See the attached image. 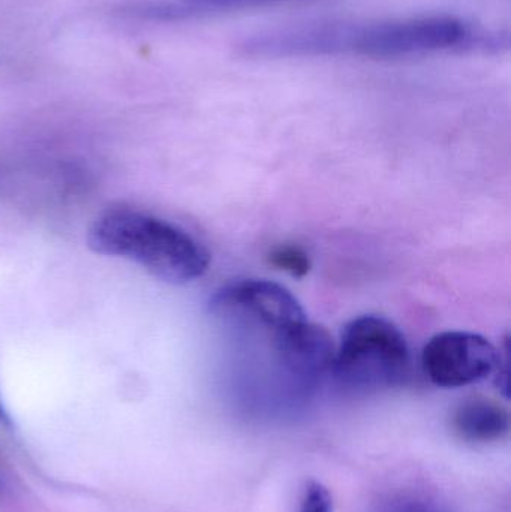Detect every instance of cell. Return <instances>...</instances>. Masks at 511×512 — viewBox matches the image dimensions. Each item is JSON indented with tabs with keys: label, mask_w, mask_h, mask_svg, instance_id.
Returning a JSON list of instances; mask_svg holds the SVG:
<instances>
[{
	"label": "cell",
	"mask_w": 511,
	"mask_h": 512,
	"mask_svg": "<svg viewBox=\"0 0 511 512\" xmlns=\"http://www.w3.org/2000/svg\"><path fill=\"white\" fill-rule=\"evenodd\" d=\"M87 245L95 254L137 262L170 283L200 279L210 265L209 252L188 231L131 209L102 213L90 227Z\"/></svg>",
	"instance_id": "obj_1"
},
{
	"label": "cell",
	"mask_w": 511,
	"mask_h": 512,
	"mask_svg": "<svg viewBox=\"0 0 511 512\" xmlns=\"http://www.w3.org/2000/svg\"><path fill=\"white\" fill-rule=\"evenodd\" d=\"M509 35L474 29L453 15H425L405 20L342 24V54L375 59L419 56L438 51H501Z\"/></svg>",
	"instance_id": "obj_2"
},
{
	"label": "cell",
	"mask_w": 511,
	"mask_h": 512,
	"mask_svg": "<svg viewBox=\"0 0 511 512\" xmlns=\"http://www.w3.org/2000/svg\"><path fill=\"white\" fill-rule=\"evenodd\" d=\"M410 363L399 327L383 316L363 315L345 325L330 370L345 388L372 391L401 384Z\"/></svg>",
	"instance_id": "obj_3"
},
{
	"label": "cell",
	"mask_w": 511,
	"mask_h": 512,
	"mask_svg": "<svg viewBox=\"0 0 511 512\" xmlns=\"http://www.w3.org/2000/svg\"><path fill=\"white\" fill-rule=\"evenodd\" d=\"M209 309L218 318L260 328L270 340L308 319L300 301L285 286L264 279L221 286L210 298Z\"/></svg>",
	"instance_id": "obj_4"
},
{
	"label": "cell",
	"mask_w": 511,
	"mask_h": 512,
	"mask_svg": "<svg viewBox=\"0 0 511 512\" xmlns=\"http://www.w3.org/2000/svg\"><path fill=\"white\" fill-rule=\"evenodd\" d=\"M503 357L491 340L471 331L435 334L422 352V367L432 384L461 388L497 372Z\"/></svg>",
	"instance_id": "obj_5"
},
{
	"label": "cell",
	"mask_w": 511,
	"mask_h": 512,
	"mask_svg": "<svg viewBox=\"0 0 511 512\" xmlns=\"http://www.w3.org/2000/svg\"><path fill=\"white\" fill-rule=\"evenodd\" d=\"M272 345L279 361L293 375L315 378L332 369L336 349L333 337L309 319L278 334Z\"/></svg>",
	"instance_id": "obj_6"
},
{
	"label": "cell",
	"mask_w": 511,
	"mask_h": 512,
	"mask_svg": "<svg viewBox=\"0 0 511 512\" xmlns=\"http://www.w3.org/2000/svg\"><path fill=\"white\" fill-rule=\"evenodd\" d=\"M452 426L464 441L488 444L506 438L510 430V415L495 400L470 397L456 408Z\"/></svg>",
	"instance_id": "obj_7"
},
{
	"label": "cell",
	"mask_w": 511,
	"mask_h": 512,
	"mask_svg": "<svg viewBox=\"0 0 511 512\" xmlns=\"http://www.w3.org/2000/svg\"><path fill=\"white\" fill-rule=\"evenodd\" d=\"M269 262L276 270L302 279L311 271L312 262L308 252L296 245H279L269 254Z\"/></svg>",
	"instance_id": "obj_8"
},
{
	"label": "cell",
	"mask_w": 511,
	"mask_h": 512,
	"mask_svg": "<svg viewBox=\"0 0 511 512\" xmlns=\"http://www.w3.org/2000/svg\"><path fill=\"white\" fill-rule=\"evenodd\" d=\"M299 512H333V498L329 489L318 481H309L303 490Z\"/></svg>",
	"instance_id": "obj_9"
},
{
	"label": "cell",
	"mask_w": 511,
	"mask_h": 512,
	"mask_svg": "<svg viewBox=\"0 0 511 512\" xmlns=\"http://www.w3.org/2000/svg\"><path fill=\"white\" fill-rule=\"evenodd\" d=\"M375 512H444L435 505L426 501H420L416 498H408V496H399L389 501L383 502Z\"/></svg>",
	"instance_id": "obj_10"
},
{
	"label": "cell",
	"mask_w": 511,
	"mask_h": 512,
	"mask_svg": "<svg viewBox=\"0 0 511 512\" xmlns=\"http://www.w3.org/2000/svg\"><path fill=\"white\" fill-rule=\"evenodd\" d=\"M197 8H234V6L257 5V3L276 2V0H182Z\"/></svg>",
	"instance_id": "obj_11"
},
{
	"label": "cell",
	"mask_w": 511,
	"mask_h": 512,
	"mask_svg": "<svg viewBox=\"0 0 511 512\" xmlns=\"http://www.w3.org/2000/svg\"><path fill=\"white\" fill-rule=\"evenodd\" d=\"M0 426L8 427V429L12 427V418L3 402L2 391H0Z\"/></svg>",
	"instance_id": "obj_12"
}]
</instances>
